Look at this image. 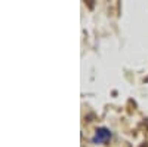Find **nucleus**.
Instances as JSON below:
<instances>
[{
	"label": "nucleus",
	"instance_id": "obj_1",
	"mask_svg": "<svg viewBox=\"0 0 148 147\" xmlns=\"http://www.w3.org/2000/svg\"><path fill=\"white\" fill-rule=\"evenodd\" d=\"M110 137H111V132L105 128H101L96 131V135L93 137V143H102V141L108 140Z\"/></svg>",
	"mask_w": 148,
	"mask_h": 147
}]
</instances>
